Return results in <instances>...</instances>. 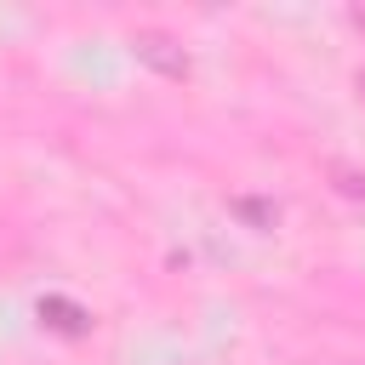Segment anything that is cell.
I'll use <instances>...</instances> for the list:
<instances>
[{"label": "cell", "instance_id": "6da1fadb", "mask_svg": "<svg viewBox=\"0 0 365 365\" xmlns=\"http://www.w3.org/2000/svg\"><path fill=\"white\" fill-rule=\"evenodd\" d=\"M359 97H365V74H359Z\"/></svg>", "mask_w": 365, "mask_h": 365}]
</instances>
